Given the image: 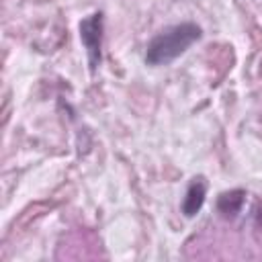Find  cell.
Segmentation results:
<instances>
[{
  "label": "cell",
  "instance_id": "3957f363",
  "mask_svg": "<svg viewBox=\"0 0 262 262\" xmlns=\"http://www.w3.org/2000/svg\"><path fill=\"white\" fill-rule=\"evenodd\" d=\"M205 196H207V180L203 176H194L190 180L186 192H184V199H182V205H180L182 213L186 217H194L203 209Z\"/></svg>",
  "mask_w": 262,
  "mask_h": 262
},
{
  "label": "cell",
  "instance_id": "7a4b0ae2",
  "mask_svg": "<svg viewBox=\"0 0 262 262\" xmlns=\"http://www.w3.org/2000/svg\"><path fill=\"white\" fill-rule=\"evenodd\" d=\"M102 31H104L102 12H92L90 16L80 20V41L86 49L90 74H96L102 61Z\"/></svg>",
  "mask_w": 262,
  "mask_h": 262
},
{
  "label": "cell",
  "instance_id": "6da1fadb",
  "mask_svg": "<svg viewBox=\"0 0 262 262\" xmlns=\"http://www.w3.org/2000/svg\"><path fill=\"white\" fill-rule=\"evenodd\" d=\"M203 31L194 23H178L160 31L145 49V61L149 66H168L180 57L192 43L201 39Z\"/></svg>",
  "mask_w": 262,
  "mask_h": 262
},
{
  "label": "cell",
  "instance_id": "277c9868",
  "mask_svg": "<svg viewBox=\"0 0 262 262\" xmlns=\"http://www.w3.org/2000/svg\"><path fill=\"white\" fill-rule=\"evenodd\" d=\"M244 203H246V190H242V188L225 190V192H221L219 199H217V211H219L225 219H233V217L242 211Z\"/></svg>",
  "mask_w": 262,
  "mask_h": 262
}]
</instances>
